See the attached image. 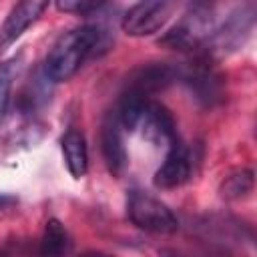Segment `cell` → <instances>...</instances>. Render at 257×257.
<instances>
[{
	"instance_id": "1",
	"label": "cell",
	"mask_w": 257,
	"mask_h": 257,
	"mask_svg": "<svg viewBox=\"0 0 257 257\" xmlns=\"http://www.w3.org/2000/svg\"><path fill=\"white\" fill-rule=\"evenodd\" d=\"M104 46V30L98 24H82L64 32L50 48L44 60V74L52 82L72 78L84 60Z\"/></svg>"
},
{
	"instance_id": "2",
	"label": "cell",
	"mask_w": 257,
	"mask_h": 257,
	"mask_svg": "<svg viewBox=\"0 0 257 257\" xmlns=\"http://www.w3.org/2000/svg\"><path fill=\"white\" fill-rule=\"evenodd\" d=\"M213 30H215L213 6L199 2L193 4L183 14V18L159 40V44L183 52H193V50L203 52Z\"/></svg>"
},
{
	"instance_id": "3",
	"label": "cell",
	"mask_w": 257,
	"mask_h": 257,
	"mask_svg": "<svg viewBox=\"0 0 257 257\" xmlns=\"http://www.w3.org/2000/svg\"><path fill=\"white\" fill-rule=\"evenodd\" d=\"M179 80L187 84L191 94L203 106H213L223 100V76L211 64V56L197 52L191 62L179 64Z\"/></svg>"
},
{
	"instance_id": "4",
	"label": "cell",
	"mask_w": 257,
	"mask_h": 257,
	"mask_svg": "<svg viewBox=\"0 0 257 257\" xmlns=\"http://www.w3.org/2000/svg\"><path fill=\"white\" fill-rule=\"evenodd\" d=\"M126 215L133 225L151 233H175L179 221L175 213L159 199L149 193L133 191L126 201Z\"/></svg>"
},
{
	"instance_id": "5",
	"label": "cell",
	"mask_w": 257,
	"mask_h": 257,
	"mask_svg": "<svg viewBox=\"0 0 257 257\" xmlns=\"http://www.w3.org/2000/svg\"><path fill=\"white\" fill-rule=\"evenodd\" d=\"M253 24H255V4H243L241 8L233 10L219 28L213 30L203 54L213 58L215 52L225 54L237 50L247 40Z\"/></svg>"
},
{
	"instance_id": "6",
	"label": "cell",
	"mask_w": 257,
	"mask_h": 257,
	"mask_svg": "<svg viewBox=\"0 0 257 257\" xmlns=\"http://www.w3.org/2000/svg\"><path fill=\"white\" fill-rule=\"evenodd\" d=\"M173 10H175L173 2L143 0V2L133 4L124 12L120 26L128 36H149L165 26V22L171 18Z\"/></svg>"
},
{
	"instance_id": "7",
	"label": "cell",
	"mask_w": 257,
	"mask_h": 257,
	"mask_svg": "<svg viewBox=\"0 0 257 257\" xmlns=\"http://www.w3.org/2000/svg\"><path fill=\"white\" fill-rule=\"evenodd\" d=\"M175 80H179V64L173 62H147L135 68L126 80L124 90L137 92L149 98L155 92L165 90Z\"/></svg>"
},
{
	"instance_id": "8",
	"label": "cell",
	"mask_w": 257,
	"mask_h": 257,
	"mask_svg": "<svg viewBox=\"0 0 257 257\" xmlns=\"http://www.w3.org/2000/svg\"><path fill=\"white\" fill-rule=\"evenodd\" d=\"M139 126L143 128V137L149 143L157 145V147H161V145L171 147V145H175L179 141L177 139L175 118L169 112V108L163 106L161 102H155V100H149L147 102Z\"/></svg>"
},
{
	"instance_id": "9",
	"label": "cell",
	"mask_w": 257,
	"mask_h": 257,
	"mask_svg": "<svg viewBox=\"0 0 257 257\" xmlns=\"http://www.w3.org/2000/svg\"><path fill=\"white\" fill-rule=\"evenodd\" d=\"M46 8H48L46 0H24V2H18L16 6H12L4 24L0 26V52H4L8 46H12L24 34V30L40 18V14Z\"/></svg>"
},
{
	"instance_id": "10",
	"label": "cell",
	"mask_w": 257,
	"mask_h": 257,
	"mask_svg": "<svg viewBox=\"0 0 257 257\" xmlns=\"http://www.w3.org/2000/svg\"><path fill=\"white\" fill-rule=\"evenodd\" d=\"M191 171H193L191 153H189V149L181 141H177L175 145L169 147V153H167L163 165L155 173V179H153L155 187H159V189L181 187L183 183L189 181Z\"/></svg>"
},
{
	"instance_id": "11",
	"label": "cell",
	"mask_w": 257,
	"mask_h": 257,
	"mask_svg": "<svg viewBox=\"0 0 257 257\" xmlns=\"http://www.w3.org/2000/svg\"><path fill=\"white\" fill-rule=\"evenodd\" d=\"M100 149H102V157L106 163V169L118 177L124 167H126V151L122 145V137H120V124L116 120L114 110L108 112L102 120V128H100Z\"/></svg>"
},
{
	"instance_id": "12",
	"label": "cell",
	"mask_w": 257,
	"mask_h": 257,
	"mask_svg": "<svg viewBox=\"0 0 257 257\" xmlns=\"http://www.w3.org/2000/svg\"><path fill=\"white\" fill-rule=\"evenodd\" d=\"M60 145H62V155H64L68 173L74 179H82L88 171V153H86V143L82 133L76 128H68Z\"/></svg>"
},
{
	"instance_id": "13",
	"label": "cell",
	"mask_w": 257,
	"mask_h": 257,
	"mask_svg": "<svg viewBox=\"0 0 257 257\" xmlns=\"http://www.w3.org/2000/svg\"><path fill=\"white\" fill-rule=\"evenodd\" d=\"M70 237L66 227L58 219H48L42 231V237L38 241L36 255L38 257H68L70 253Z\"/></svg>"
},
{
	"instance_id": "14",
	"label": "cell",
	"mask_w": 257,
	"mask_h": 257,
	"mask_svg": "<svg viewBox=\"0 0 257 257\" xmlns=\"http://www.w3.org/2000/svg\"><path fill=\"white\" fill-rule=\"evenodd\" d=\"M253 171L251 169H239L235 173H231L229 177H225V181L221 183V197L227 201H239L243 197H247L253 189Z\"/></svg>"
},
{
	"instance_id": "15",
	"label": "cell",
	"mask_w": 257,
	"mask_h": 257,
	"mask_svg": "<svg viewBox=\"0 0 257 257\" xmlns=\"http://www.w3.org/2000/svg\"><path fill=\"white\" fill-rule=\"evenodd\" d=\"M18 60L20 58H10L0 64V118L6 114L10 104V92H12V82L18 70Z\"/></svg>"
},
{
	"instance_id": "16",
	"label": "cell",
	"mask_w": 257,
	"mask_h": 257,
	"mask_svg": "<svg viewBox=\"0 0 257 257\" xmlns=\"http://www.w3.org/2000/svg\"><path fill=\"white\" fill-rule=\"evenodd\" d=\"M102 6H104V2H98V0H58L56 2L58 10L74 12V14H80V16H86L94 10H100Z\"/></svg>"
},
{
	"instance_id": "17",
	"label": "cell",
	"mask_w": 257,
	"mask_h": 257,
	"mask_svg": "<svg viewBox=\"0 0 257 257\" xmlns=\"http://www.w3.org/2000/svg\"><path fill=\"white\" fill-rule=\"evenodd\" d=\"M161 257H233L225 247L219 245H203L199 249H195L193 253H179V251H161Z\"/></svg>"
},
{
	"instance_id": "18",
	"label": "cell",
	"mask_w": 257,
	"mask_h": 257,
	"mask_svg": "<svg viewBox=\"0 0 257 257\" xmlns=\"http://www.w3.org/2000/svg\"><path fill=\"white\" fill-rule=\"evenodd\" d=\"M14 203H16L14 197H6V195L0 197V209H6V207H10V205H14Z\"/></svg>"
},
{
	"instance_id": "19",
	"label": "cell",
	"mask_w": 257,
	"mask_h": 257,
	"mask_svg": "<svg viewBox=\"0 0 257 257\" xmlns=\"http://www.w3.org/2000/svg\"><path fill=\"white\" fill-rule=\"evenodd\" d=\"M80 257H108V255H104V253H84Z\"/></svg>"
},
{
	"instance_id": "20",
	"label": "cell",
	"mask_w": 257,
	"mask_h": 257,
	"mask_svg": "<svg viewBox=\"0 0 257 257\" xmlns=\"http://www.w3.org/2000/svg\"><path fill=\"white\" fill-rule=\"evenodd\" d=\"M0 257H10V251H8V247H2V249H0Z\"/></svg>"
}]
</instances>
